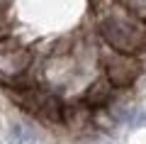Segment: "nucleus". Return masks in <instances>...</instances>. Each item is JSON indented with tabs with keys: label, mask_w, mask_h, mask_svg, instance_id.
<instances>
[{
	"label": "nucleus",
	"mask_w": 146,
	"mask_h": 144,
	"mask_svg": "<svg viewBox=\"0 0 146 144\" xmlns=\"http://www.w3.org/2000/svg\"><path fill=\"white\" fill-rule=\"evenodd\" d=\"M98 32L102 37V42L115 52L136 56L146 49V20H141L139 15H134L119 3L100 10Z\"/></svg>",
	"instance_id": "f257e3e1"
},
{
	"label": "nucleus",
	"mask_w": 146,
	"mask_h": 144,
	"mask_svg": "<svg viewBox=\"0 0 146 144\" xmlns=\"http://www.w3.org/2000/svg\"><path fill=\"white\" fill-rule=\"evenodd\" d=\"M102 66H105V76L115 88H127L139 78L141 73V64L134 54H124V52H115L110 49L102 54Z\"/></svg>",
	"instance_id": "f03ea898"
},
{
	"label": "nucleus",
	"mask_w": 146,
	"mask_h": 144,
	"mask_svg": "<svg viewBox=\"0 0 146 144\" xmlns=\"http://www.w3.org/2000/svg\"><path fill=\"white\" fill-rule=\"evenodd\" d=\"M29 64H32V54L22 44H17L12 39L0 42V78L15 81L29 68Z\"/></svg>",
	"instance_id": "7ed1b4c3"
},
{
	"label": "nucleus",
	"mask_w": 146,
	"mask_h": 144,
	"mask_svg": "<svg viewBox=\"0 0 146 144\" xmlns=\"http://www.w3.org/2000/svg\"><path fill=\"white\" fill-rule=\"evenodd\" d=\"M112 93H115V86H112L107 78H98V81H93L90 88L85 90V103L93 105V108H100V105H105L112 98Z\"/></svg>",
	"instance_id": "20e7f679"
},
{
	"label": "nucleus",
	"mask_w": 146,
	"mask_h": 144,
	"mask_svg": "<svg viewBox=\"0 0 146 144\" xmlns=\"http://www.w3.org/2000/svg\"><path fill=\"white\" fill-rule=\"evenodd\" d=\"M119 5H124L127 10H131L134 15H139L141 20H146V0H117Z\"/></svg>",
	"instance_id": "39448f33"
},
{
	"label": "nucleus",
	"mask_w": 146,
	"mask_h": 144,
	"mask_svg": "<svg viewBox=\"0 0 146 144\" xmlns=\"http://www.w3.org/2000/svg\"><path fill=\"white\" fill-rule=\"evenodd\" d=\"M12 137H15L20 144H32L34 142V134H32L27 127H22V125H15V127H12Z\"/></svg>",
	"instance_id": "423d86ee"
}]
</instances>
